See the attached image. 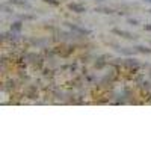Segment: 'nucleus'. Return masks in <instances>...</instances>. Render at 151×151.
<instances>
[{
  "mask_svg": "<svg viewBox=\"0 0 151 151\" xmlns=\"http://www.w3.org/2000/svg\"><path fill=\"white\" fill-rule=\"evenodd\" d=\"M35 17L33 15H29V14H26V15H21V20H33Z\"/></svg>",
  "mask_w": 151,
  "mask_h": 151,
  "instance_id": "nucleus-14",
  "label": "nucleus"
},
{
  "mask_svg": "<svg viewBox=\"0 0 151 151\" xmlns=\"http://www.w3.org/2000/svg\"><path fill=\"white\" fill-rule=\"evenodd\" d=\"M145 30L151 32V24H145Z\"/></svg>",
  "mask_w": 151,
  "mask_h": 151,
  "instance_id": "nucleus-15",
  "label": "nucleus"
},
{
  "mask_svg": "<svg viewBox=\"0 0 151 151\" xmlns=\"http://www.w3.org/2000/svg\"><path fill=\"white\" fill-rule=\"evenodd\" d=\"M8 3H11L12 6H20L23 9H32V5L27 2V0H9Z\"/></svg>",
  "mask_w": 151,
  "mask_h": 151,
  "instance_id": "nucleus-3",
  "label": "nucleus"
},
{
  "mask_svg": "<svg viewBox=\"0 0 151 151\" xmlns=\"http://www.w3.org/2000/svg\"><path fill=\"white\" fill-rule=\"evenodd\" d=\"M136 52H139V53H147V55H151V48L150 47H145V45H136L134 47Z\"/></svg>",
  "mask_w": 151,
  "mask_h": 151,
  "instance_id": "nucleus-8",
  "label": "nucleus"
},
{
  "mask_svg": "<svg viewBox=\"0 0 151 151\" xmlns=\"http://www.w3.org/2000/svg\"><path fill=\"white\" fill-rule=\"evenodd\" d=\"M95 12H101V14H115V11H113L112 8H107V6H97L95 9H94Z\"/></svg>",
  "mask_w": 151,
  "mask_h": 151,
  "instance_id": "nucleus-6",
  "label": "nucleus"
},
{
  "mask_svg": "<svg viewBox=\"0 0 151 151\" xmlns=\"http://www.w3.org/2000/svg\"><path fill=\"white\" fill-rule=\"evenodd\" d=\"M124 65L129 67V68H137L141 64H139V60H137V59L130 58V59H125V60H124Z\"/></svg>",
  "mask_w": 151,
  "mask_h": 151,
  "instance_id": "nucleus-5",
  "label": "nucleus"
},
{
  "mask_svg": "<svg viewBox=\"0 0 151 151\" xmlns=\"http://www.w3.org/2000/svg\"><path fill=\"white\" fill-rule=\"evenodd\" d=\"M127 23L132 24V26H137V24H139V20H136V18H127Z\"/></svg>",
  "mask_w": 151,
  "mask_h": 151,
  "instance_id": "nucleus-13",
  "label": "nucleus"
},
{
  "mask_svg": "<svg viewBox=\"0 0 151 151\" xmlns=\"http://www.w3.org/2000/svg\"><path fill=\"white\" fill-rule=\"evenodd\" d=\"M42 2H45V3H48V5H52V6H59V5H60L59 0H42Z\"/></svg>",
  "mask_w": 151,
  "mask_h": 151,
  "instance_id": "nucleus-11",
  "label": "nucleus"
},
{
  "mask_svg": "<svg viewBox=\"0 0 151 151\" xmlns=\"http://www.w3.org/2000/svg\"><path fill=\"white\" fill-rule=\"evenodd\" d=\"M112 33H115V35H118V36H122V38H125V40H136V38H137V35L130 33V32H127V30H121V29H118V27L112 29Z\"/></svg>",
  "mask_w": 151,
  "mask_h": 151,
  "instance_id": "nucleus-2",
  "label": "nucleus"
},
{
  "mask_svg": "<svg viewBox=\"0 0 151 151\" xmlns=\"http://www.w3.org/2000/svg\"><path fill=\"white\" fill-rule=\"evenodd\" d=\"M68 8L73 12H76V14H85V12H86V6L82 5V3H70Z\"/></svg>",
  "mask_w": 151,
  "mask_h": 151,
  "instance_id": "nucleus-4",
  "label": "nucleus"
},
{
  "mask_svg": "<svg viewBox=\"0 0 151 151\" xmlns=\"http://www.w3.org/2000/svg\"><path fill=\"white\" fill-rule=\"evenodd\" d=\"M104 65H106V62L103 60V58H100L98 62H95V67H97V68H103Z\"/></svg>",
  "mask_w": 151,
  "mask_h": 151,
  "instance_id": "nucleus-12",
  "label": "nucleus"
},
{
  "mask_svg": "<svg viewBox=\"0 0 151 151\" xmlns=\"http://www.w3.org/2000/svg\"><path fill=\"white\" fill-rule=\"evenodd\" d=\"M26 95H27V98H35L36 97V88L35 86H30L29 89H27V92H26Z\"/></svg>",
  "mask_w": 151,
  "mask_h": 151,
  "instance_id": "nucleus-10",
  "label": "nucleus"
},
{
  "mask_svg": "<svg viewBox=\"0 0 151 151\" xmlns=\"http://www.w3.org/2000/svg\"><path fill=\"white\" fill-rule=\"evenodd\" d=\"M95 2H100V3H101V2H104V0H95Z\"/></svg>",
  "mask_w": 151,
  "mask_h": 151,
  "instance_id": "nucleus-16",
  "label": "nucleus"
},
{
  "mask_svg": "<svg viewBox=\"0 0 151 151\" xmlns=\"http://www.w3.org/2000/svg\"><path fill=\"white\" fill-rule=\"evenodd\" d=\"M21 29H23V23L21 21H15V23L11 24V30H14V32H21Z\"/></svg>",
  "mask_w": 151,
  "mask_h": 151,
  "instance_id": "nucleus-9",
  "label": "nucleus"
},
{
  "mask_svg": "<svg viewBox=\"0 0 151 151\" xmlns=\"http://www.w3.org/2000/svg\"><path fill=\"white\" fill-rule=\"evenodd\" d=\"M0 9H2L3 12H6V14H14V9H12L11 3H2L0 5Z\"/></svg>",
  "mask_w": 151,
  "mask_h": 151,
  "instance_id": "nucleus-7",
  "label": "nucleus"
},
{
  "mask_svg": "<svg viewBox=\"0 0 151 151\" xmlns=\"http://www.w3.org/2000/svg\"><path fill=\"white\" fill-rule=\"evenodd\" d=\"M148 12H150V14H151V9H150V11H148Z\"/></svg>",
  "mask_w": 151,
  "mask_h": 151,
  "instance_id": "nucleus-18",
  "label": "nucleus"
},
{
  "mask_svg": "<svg viewBox=\"0 0 151 151\" xmlns=\"http://www.w3.org/2000/svg\"><path fill=\"white\" fill-rule=\"evenodd\" d=\"M67 26L73 30V32H76L77 35H91L92 33V30H89V29H85V27H80V26H77V24H73V23H65Z\"/></svg>",
  "mask_w": 151,
  "mask_h": 151,
  "instance_id": "nucleus-1",
  "label": "nucleus"
},
{
  "mask_svg": "<svg viewBox=\"0 0 151 151\" xmlns=\"http://www.w3.org/2000/svg\"><path fill=\"white\" fill-rule=\"evenodd\" d=\"M145 2H150V3H151V0H145Z\"/></svg>",
  "mask_w": 151,
  "mask_h": 151,
  "instance_id": "nucleus-17",
  "label": "nucleus"
}]
</instances>
